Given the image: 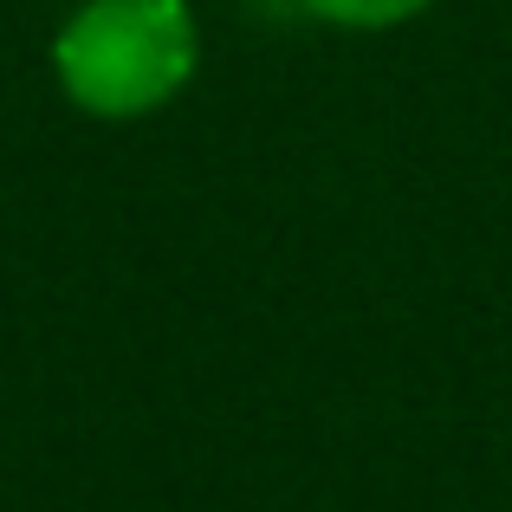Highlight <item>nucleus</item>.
<instances>
[{
    "label": "nucleus",
    "instance_id": "obj_1",
    "mask_svg": "<svg viewBox=\"0 0 512 512\" xmlns=\"http://www.w3.org/2000/svg\"><path fill=\"white\" fill-rule=\"evenodd\" d=\"M201 65V33L188 0H85L52 33L59 91L91 117H150Z\"/></svg>",
    "mask_w": 512,
    "mask_h": 512
},
{
    "label": "nucleus",
    "instance_id": "obj_2",
    "mask_svg": "<svg viewBox=\"0 0 512 512\" xmlns=\"http://www.w3.org/2000/svg\"><path fill=\"white\" fill-rule=\"evenodd\" d=\"M318 20L350 26V33H383V26H402L428 7V0H305Z\"/></svg>",
    "mask_w": 512,
    "mask_h": 512
}]
</instances>
